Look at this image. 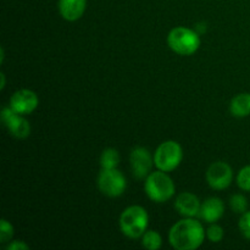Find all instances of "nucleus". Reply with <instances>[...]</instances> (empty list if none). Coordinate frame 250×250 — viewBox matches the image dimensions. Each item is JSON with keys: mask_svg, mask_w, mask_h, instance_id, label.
<instances>
[{"mask_svg": "<svg viewBox=\"0 0 250 250\" xmlns=\"http://www.w3.org/2000/svg\"><path fill=\"white\" fill-rule=\"evenodd\" d=\"M229 111L234 117H247L250 115V93H239L229 104Z\"/></svg>", "mask_w": 250, "mask_h": 250, "instance_id": "4468645a", "label": "nucleus"}, {"mask_svg": "<svg viewBox=\"0 0 250 250\" xmlns=\"http://www.w3.org/2000/svg\"><path fill=\"white\" fill-rule=\"evenodd\" d=\"M0 78H1V84H0V89H4L5 87V75L4 73H0Z\"/></svg>", "mask_w": 250, "mask_h": 250, "instance_id": "5701e85b", "label": "nucleus"}, {"mask_svg": "<svg viewBox=\"0 0 250 250\" xmlns=\"http://www.w3.org/2000/svg\"><path fill=\"white\" fill-rule=\"evenodd\" d=\"M120 163L119 151L114 148L105 149L100 156V165L103 168H116Z\"/></svg>", "mask_w": 250, "mask_h": 250, "instance_id": "2eb2a0df", "label": "nucleus"}, {"mask_svg": "<svg viewBox=\"0 0 250 250\" xmlns=\"http://www.w3.org/2000/svg\"><path fill=\"white\" fill-rule=\"evenodd\" d=\"M12 236H14V227L7 220L2 219L0 224V242L6 243L12 238Z\"/></svg>", "mask_w": 250, "mask_h": 250, "instance_id": "6ab92c4d", "label": "nucleus"}, {"mask_svg": "<svg viewBox=\"0 0 250 250\" xmlns=\"http://www.w3.org/2000/svg\"><path fill=\"white\" fill-rule=\"evenodd\" d=\"M129 161H131V167L133 176L136 178H146L150 173L151 166L154 164V158H151L150 153L148 149L142 148V146H137L132 150L131 156H129Z\"/></svg>", "mask_w": 250, "mask_h": 250, "instance_id": "1a4fd4ad", "label": "nucleus"}, {"mask_svg": "<svg viewBox=\"0 0 250 250\" xmlns=\"http://www.w3.org/2000/svg\"><path fill=\"white\" fill-rule=\"evenodd\" d=\"M183 159L182 146L175 141H166L158 146L154 154V164L158 170L171 172L180 166Z\"/></svg>", "mask_w": 250, "mask_h": 250, "instance_id": "39448f33", "label": "nucleus"}, {"mask_svg": "<svg viewBox=\"0 0 250 250\" xmlns=\"http://www.w3.org/2000/svg\"><path fill=\"white\" fill-rule=\"evenodd\" d=\"M229 205L231 209L237 214H244L248 211V200L243 194H234L229 199Z\"/></svg>", "mask_w": 250, "mask_h": 250, "instance_id": "f3484780", "label": "nucleus"}, {"mask_svg": "<svg viewBox=\"0 0 250 250\" xmlns=\"http://www.w3.org/2000/svg\"><path fill=\"white\" fill-rule=\"evenodd\" d=\"M225 214V205L220 198H209L200 207L199 216L209 224L219 221Z\"/></svg>", "mask_w": 250, "mask_h": 250, "instance_id": "f8f14e48", "label": "nucleus"}, {"mask_svg": "<svg viewBox=\"0 0 250 250\" xmlns=\"http://www.w3.org/2000/svg\"><path fill=\"white\" fill-rule=\"evenodd\" d=\"M233 180L231 166L224 161H217L210 165L207 171V181L212 189H226Z\"/></svg>", "mask_w": 250, "mask_h": 250, "instance_id": "6e6552de", "label": "nucleus"}, {"mask_svg": "<svg viewBox=\"0 0 250 250\" xmlns=\"http://www.w3.org/2000/svg\"><path fill=\"white\" fill-rule=\"evenodd\" d=\"M199 199L195 194L189 192H183L177 195L175 202V208L182 216L186 217H194L199 215L200 211Z\"/></svg>", "mask_w": 250, "mask_h": 250, "instance_id": "9b49d317", "label": "nucleus"}, {"mask_svg": "<svg viewBox=\"0 0 250 250\" xmlns=\"http://www.w3.org/2000/svg\"><path fill=\"white\" fill-rule=\"evenodd\" d=\"M205 238L203 225L197 220L188 217L173 225L168 233L171 246L177 250H194L199 248Z\"/></svg>", "mask_w": 250, "mask_h": 250, "instance_id": "f257e3e1", "label": "nucleus"}, {"mask_svg": "<svg viewBox=\"0 0 250 250\" xmlns=\"http://www.w3.org/2000/svg\"><path fill=\"white\" fill-rule=\"evenodd\" d=\"M144 189L155 203H165L175 195V183L165 171H154L146 178Z\"/></svg>", "mask_w": 250, "mask_h": 250, "instance_id": "f03ea898", "label": "nucleus"}, {"mask_svg": "<svg viewBox=\"0 0 250 250\" xmlns=\"http://www.w3.org/2000/svg\"><path fill=\"white\" fill-rule=\"evenodd\" d=\"M207 236L210 242H212V243H219L224 238V229L221 226H219V225H211L208 229Z\"/></svg>", "mask_w": 250, "mask_h": 250, "instance_id": "aec40b11", "label": "nucleus"}, {"mask_svg": "<svg viewBox=\"0 0 250 250\" xmlns=\"http://www.w3.org/2000/svg\"><path fill=\"white\" fill-rule=\"evenodd\" d=\"M237 185L246 192H250V165L244 166L237 175Z\"/></svg>", "mask_w": 250, "mask_h": 250, "instance_id": "a211bd4d", "label": "nucleus"}, {"mask_svg": "<svg viewBox=\"0 0 250 250\" xmlns=\"http://www.w3.org/2000/svg\"><path fill=\"white\" fill-rule=\"evenodd\" d=\"M39 99L33 90L20 89L12 94L10 106L21 115H28L37 109Z\"/></svg>", "mask_w": 250, "mask_h": 250, "instance_id": "9d476101", "label": "nucleus"}, {"mask_svg": "<svg viewBox=\"0 0 250 250\" xmlns=\"http://www.w3.org/2000/svg\"><path fill=\"white\" fill-rule=\"evenodd\" d=\"M142 244L149 250H158L163 246V239L156 231H146L142 236Z\"/></svg>", "mask_w": 250, "mask_h": 250, "instance_id": "dca6fc26", "label": "nucleus"}, {"mask_svg": "<svg viewBox=\"0 0 250 250\" xmlns=\"http://www.w3.org/2000/svg\"><path fill=\"white\" fill-rule=\"evenodd\" d=\"M239 229L247 239H250V211L242 214L239 220Z\"/></svg>", "mask_w": 250, "mask_h": 250, "instance_id": "412c9836", "label": "nucleus"}, {"mask_svg": "<svg viewBox=\"0 0 250 250\" xmlns=\"http://www.w3.org/2000/svg\"><path fill=\"white\" fill-rule=\"evenodd\" d=\"M1 120L10 134L16 138H27L31 133V126H29L28 121L21 114L15 111L10 105L2 109Z\"/></svg>", "mask_w": 250, "mask_h": 250, "instance_id": "0eeeda50", "label": "nucleus"}, {"mask_svg": "<svg viewBox=\"0 0 250 250\" xmlns=\"http://www.w3.org/2000/svg\"><path fill=\"white\" fill-rule=\"evenodd\" d=\"M168 46L178 55L188 56L194 54L200 46L199 34L186 27H175L167 36Z\"/></svg>", "mask_w": 250, "mask_h": 250, "instance_id": "20e7f679", "label": "nucleus"}, {"mask_svg": "<svg viewBox=\"0 0 250 250\" xmlns=\"http://www.w3.org/2000/svg\"><path fill=\"white\" fill-rule=\"evenodd\" d=\"M98 187L104 195L116 198L124 194L127 182L125 176L116 168H103L98 177Z\"/></svg>", "mask_w": 250, "mask_h": 250, "instance_id": "423d86ee", "label": "nucleus"}, {"mask_svg": "<svg viewBox=\"0 0 250 250\" xmlns=\"http://www.w3.org/2000/svg\"><path fill=\"white\" fill-rule=\"evenodd\" d=\"M149 216L146 210L139 205H132L124 210L120 217V227L125 236L129 238H139L148 227Z\"/></svg>", "mask_w": 250, "mask_h": 250, "instance_id": "7ed1b4c3", "label": "nucleus"}, {"mask_svg": "<svg viewBox=\"0 0 250 250\" xmlns=\"http://www.w3.org/2000/svg\"><path fill=\"white\" fill-rule=\"evenodd\" d=\"M6 249L7 250H27L28 249V246L21 241H15L12 242V243H10Z\"/></svg>", "mask_w": 250, "mask_h": 250, "instance_id": "4be33fe9", "label": "nucleus"}, {"mask_svg": "<svg viewBox=\"0 0 250 250\" xmlns=\"http://www.w3.org/2000/svg\"><path fill=\"white\" fill-rule=\"evenodd\" d=\"M87 0H59V11L66 21H77L83 16Z\"/></svg>", "mask_w": 250, "mask_h": 250, "instance_id": "ddd939ff", "label": "nucleus"}]
</instances>
